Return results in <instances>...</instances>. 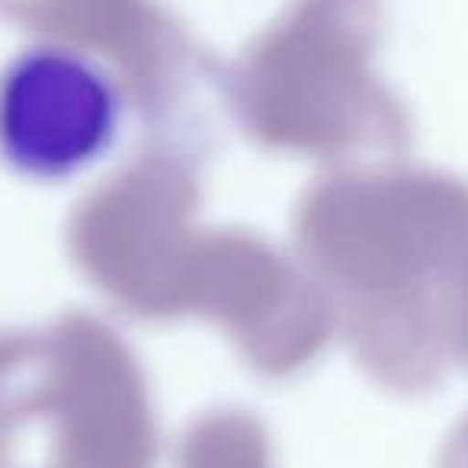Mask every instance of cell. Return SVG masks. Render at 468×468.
Segmentation results:
<instances>
[{"mask_svg": "<svg viewBox=\"0 0 468 468\" xmlns=\"http://www.w3.org/2000/svg\"><path fill=\"white\" fill-rule=\"evenodd\" d=\"M119 125L112 80L65 48H33L0 78V154L42 180L93 164Z\"/></svg>", "mask_w": 468, "mask_h": 468, "instance_id": "6da1fadb", "label": "cell"}]
</instances>
